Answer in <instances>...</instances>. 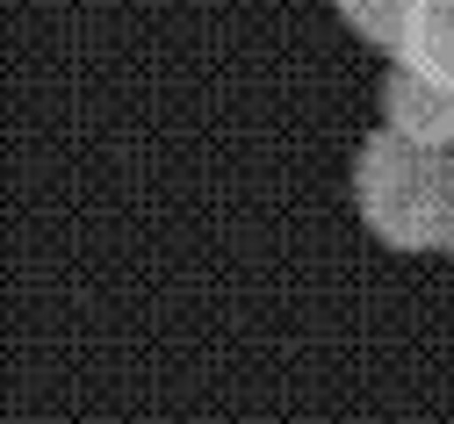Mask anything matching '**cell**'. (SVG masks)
I'll list each match as a JSON object with an SVG mask.
<instances>
[{"label":"cell","mask_w":454,"mask_h":424,"mask_svg":"<svg viewBox=\"0 0 454 424\" xmlns=\"http://www.w3.org/2000/svg\"><path fill=\"white\" fill-rule=\"evenodd\" d=\"M354 202L389 252H447L454 237V151L375 130L354 158Z\"/></svg>","instance_id":"obj_1"},{"label":"cell","mask_w":454,"mask_h":424,"mask_svg":"<svg viewBox=\"0 0 454 424\" xmlns=\"http://www.w3.org/2000/svg\"><path fill=\"white\" fill-rule=\"evenodd\" d=\"M382 130L411 137V144H433V151H454V87H440L433 73L396 58L389 80H382Z\"/></svg>","instance_id":"obj_2"},{"label":"cell","mask_w":454,"mask_h":424,"mask_svg":"<svg viewBox=\"0 0 454 424\" xmlns=\"http://www.w3.org/2000/svg\"><path fill=\"white\" fill-rule=\"evenodd\" d=\"M396 58L419 66V73H433L440 87H454V0H419V15H411Z\"/></svg>","instance_id":"obj_3"},{"label":"cell","mask_w":454,"mask_h":424,"mask_svg":"<svg viewBox=\"0 0 454 424\" xmlns=\"http://www.w3.org/2000/svg\"><path fill=\"white\" fill-rule=\"evenodd\" d=\"M339 8V22H347L361 43H375V50H404V29H411V15H419V0H332Z\"/></svg>","instance_id":"obj_4"},{"label":"cell","mask_w":454,"mask_h":424,"mask_svg":"<svg viewBox=\"0 0 454 424\" xmlns=\"http://www.w3.org/2000/svg\"><path fill=\"white\" fill-rule=\"evenodd\" d=\"M447 252H454V237H447Z\"/></svg>","instance_id":"obj_5"}]
</instances>
